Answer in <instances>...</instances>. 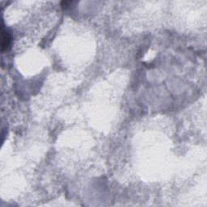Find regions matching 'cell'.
<instances>
[{
	"label": "cell",
	"instance_id": "cell-1",
	"mask_svg": "<svg viewBox=\"0 0 207 207\" xmlns=\"http://www.w3.org/2000/svg\"><path fill=\"white\" fill-rule=\"evenodd\" d=\"M9 43H10V37H9L8 33L2 32V50L7 49V47H8V45H9Z\"/></svg>",
	"mask_w": 207,
	"mask_h": 207
}]
</instances>
